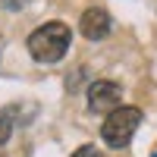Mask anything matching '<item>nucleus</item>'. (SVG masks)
<instances>
[{
    "label": "nucleus",
    "instance_id": "5",
    "mask_svg": "<svg viewBox=\"0 0 157 157\" xmlns=\"http://www.w3.org/2000/svg\"><path fill=\"white\" fill-rule=\"evenodd\" d=\"M10 129H13V120H10V113H3V116H0V145H6Z\"/></svg>",
    "mask_w": 157,
    "mask_h": 157
},
{
    "label": "nucleus",
    "instance_id": "4",
    "mask_svg": "<svg viewBox=\"0 0 157 157\" xmlns=\"http://www.w3.org/2000/svg\"><path fill=\"white\" fill-rule=\"evenodd\" d=\"M78 29H82V35L88 38V41H101V38H107V32H110V16H107V10H101V6L85 10Z\"/></svg>",
    "mask_w": 157,
    "mask_h": 157
},
{
    "label": "nucleus",
    "instance_id": "3",
    "mask_svg": "<svg viewBox=\"0 0 157 157\" xmlns=\"http://www.w3.org/2000/svg\"><path fill=\"white\" fill-rule=\"evenodd\" d=\"M120 101H123V91H120V85H113V82H94L88 88V110L91 113L110 116L113 110H120Z\"/></svg>",
    "mask_w": 157,
    "mask_h": 157
},
{
    "label": "nucleus",
    "instance_id": "2",
    "mask_svg": "<svg viewBox=\"0 0 157 157\" xmlns=\"http://www.w3.org/2000/svg\"><path fill=\"white\" fill-rule=\"evenodd\" d=\"M138 126H141V110L138 107H120V110H113L107 120H104L101 135H104V141H107L110 148H126L129 141H132Z\"/></svg>",
    "mask_w": 157,
    "mask_h": 157
},
{
    "label": "nucleus",
    "instance_id": "1",
    "mask_svg": "<svg viewBox=\"0 0 157 157\" xmlns=\"http://www.w3.org/2000/svg\"><path fill=\"white\" fill-rule=\"evenodd\" d=\"M69 41H72L69 25L47 22V25H41V29H35L29 35V50H32V57L38 63H57L69 50Z\"/></svg>",
    "mask_w": 157,
    "mask_h": 157
},
{
    "label": "nucleus",
    "instance_id": "6",
    "mask_svg": "<svg viewBox=\"0 0 157 157\" xmlns=\"http://www.w3.org/2000/svg\"><path fill=\"white\" fill-rule=\"evenodd\" d=\"M72 157H104V154H101L98 148H91V145H85V148H78V151H75Z\"/></svg>",
    "mask_w": 157,
    "mask_h": 157
}]
</instances>
